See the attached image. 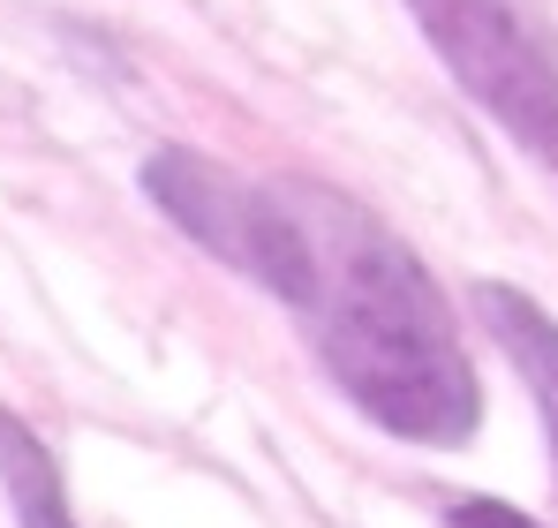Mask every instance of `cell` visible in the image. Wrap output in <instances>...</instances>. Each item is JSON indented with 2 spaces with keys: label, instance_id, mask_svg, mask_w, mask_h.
Masks as SVG:
<instances>
[{
  "label": "cell",
  "instance_id": "5b68a950",
  "mask_svg": "<svg viewBox=\"0 0 558 528\" xmlns=\"http://www.w3.org/2000/svg\"><path fill=\"white\" fill-rule=\"evenodd\" d=\"M0 491L15 506V528H84L76 506H69V483H61L53 445L38 439L8 400H0Z\"/></svg>",
  "mask_w": 558,
  "mask_h": 528
},
{
  "label": "cell",
  "instance_id": "6da1fadb",
  "mask_svg": "<svg viewBox=\"0 0 558 528\" xmlns=\"http://www.w3.org/2000/svg\"><path fill=\"white\" fill-rule=\"evenodd\" d=\"M294 219H302V264L279 310H294L325 377L385 439L423 453L468 445L483 431V385L430 264L371 204L325 181H294Z\"/></svg>",
  "mask_w": 558,
  "mask_h": 528
},
{
  "label": "cell",
  "instance_id": "3957f363",
  "mask_svg": "<svg viewBox=\"0 0 558 528\" xmlns=\"http://www.w3.org/2000/svg\"><path fill=\"white\" fill-rule=\"evenodd\" d=\"M144 196L159 204V219H174L204 257H219L234 279L287 295L294 264H302V219H294V181H250L219 159H204L196 144H159L144 159Z\"/></svg>",
  "mask_w": 558,
  "mask_h": 528
},
{
  "label": "cell",
  "instance_id": "277c9868",
  "mask_svg": "<svg viewBox=\"0 0 558 528\" xmlns=\"http://www.w3.org/2000/svg\"><path fill=\"white\" fill-rule=\"evenodd\" d=\"M468 302H475V325L521 370V385H529V400L544 416V439H551V468H558V317L536 295H521L513 279H475Z\"/></svg>",
  "mask_w": 558,
  "mask_h": 528
},
{
  "label": "cell",
  "instance_id": "8992f818",
  "mask_svg": "<svg viewBox=\"0 0 558 528\" xmlns=\"http://www.w3.org/2000/svg\"><path fill=\"white\" fill-rule=\"evenodd\" d=\"M438 521L446 528H544L536 514H521V506H506V499H490V491H453V499H438Z\"/></svg>",
  "mask_w": 558,
  "mask_h": 528
},
{
  "label": "cell",
  "instance_id": "7a4b0ae2",
  "mask_svg": "<svg viewBox=\"0 0 558 528\" xmlns=\"http://www.w3.org/2000/svg\"><path fill=\"white\" fill-rule=\"evenodd\" d=\"M446 76L558 175V31L536 0H408Z\"/></svg>",
  "mask_w": 558,
  "mask_h": 528
}]
</instances>
